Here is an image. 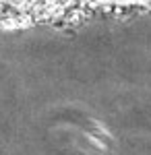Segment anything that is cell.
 Masks as SVG:
<instances>
[{"mask_svg": "<svg viewBox=\"0 0 151 155\" xmlns=\"http://www.w3.org/2000/svg\"><path fill=\"white\" fill-rule=\"evenodd\" d=\"M151 8V0H0V29L77 23L95 15Z\"/></svg>", "mask_w": 151, "mask_h": 155, "instance_id": "obj_1", "label": "cell"}]
</instances>
